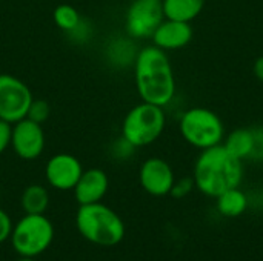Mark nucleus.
<instances>
[{
	"instance_id": "obj_18",
	"label": "nucleus",
	"mask_w": 263,
	"mask_h": 261,
	"mask_svg": "<svg viewBox=\"0 0 263 261\" xmlns=\"http://www.w3.org/2000/svg\"><path fill=\"white\" fill-rule=\"evenodd\" d=\"M54 23L59 29H62L63 32H71L72 29H76L79 26V23L82 22V17L79 14V11L69 5V3H62L54 9Z\"/></svg>"
},
{
	"instance_id": "obj_19",
	"label": "nucleus",
	"mask_w": 263,
	"mask_h": 261,
	"mask_svg": "<svg viewBox=\"0 0 263 261\" xmlns=\"http://www.w3.org/2000/svg\"><path fill=\"white\" fill-rule=\"evenodd\" d=\"M49 115H51L49 103L46 100H43V98H32V102L29 105V109H28V114H26V118L43 125L49 118Z\"/></svg>"
},
{
	"instance_id": "obj_10",
	"label": "nucleus",
	"mask_w": 263,
	"mask_h": 261,
	"mask_svg": "<svg viewBox=\"0 0 263 261\" xmlns=\"http://www.w3.org/2000/svg\"><path fill=\"white\" fill-rule=\"evenodd\" d=\"M139 180L145 192L153 197L170 195L176 182L174 171L170 163L160 157L146 158L139 171Z\"/></svg>"
},
{
	"instance_id": "obj_11",
	"label": "nucleus",
	"mask_w": 263,
	"mask_h": 261,
	"mask_svg": "<svg viewBox=\"0 0 263 261\" xmlns=\"http://www.w3.org/2000/svg\"><path fill=\"white\" fill-rule=\"evenodd\" d=\"M83 172L77 157L62 152L49 158L45 166V177L51 188L57 191H72Z\"/></svg>"
},
{
	"instance_id": "obj_5",
	"label": "nucleus",
	"mask_w": 263,
	"mask_h": 261,
	"mask_svg": "<svg viewBox=\"0 0 263 261\" xmlns=\"http://www.w3.org/2000/svg\"><path fill=\"white\" fill-rule=\"evenodd\" d=\"M179 129L183 140L200 151L217 146L225 138L222 118L214 111L202 106L186 109L180 117Z\"/></svg>"
},
{
	"instance_id": "obj_20",
	"label": "nucleus",
	"mask_w": 263,
	"mask_h": 261,
	"mask_svg": "<svg viewBox=\"0 0 263 261\" xmlns=\"http://www.w3.org/2000/svg\"><path fill=\"white\" fill-rule=\"evenodd\" d=\"M193 188H194V180L190 178V177H185V178H180V180L174 182L170 195H173L174 198H183L191 192Z\"/></svg>"
},
{
	"instance_id": "obj_3",
	"label": "nucleus",
	"mask_w": 263,
	"mask_h": 261,
	"mask_svg": "<svg viewBox=\"0 0 263 261\" xmlns=\"http://www.w3.org/2000/svg\"><path fill=\"white\" fill-rule=\"evenodd\" d=\"M76 226L83 238L96 246L111 248L125 237V223L111 208L102 202L80 205L76 215Z\"/></svg>"
},
{
	"instance_id": "obj_16",
	"label": "nucleus",
	"mask_w": 263,
	"mask_h": 261,
	"mask_svg": "<svg viewBox=\"0 0 263 261\" xmlns=\"http://www.w3.org/2000/svg\"><path fill=\"white\" fill-rule=\"evenodd\" d=\"M20 206L25 214H45L49 206V192L42 185H29L20 197Z\"/></svg>"
},
{
	"instance_id": "obj_24",
	"label": "nucleus",
	"mask_w": 263,
	"mask_h": 261,
	"mask_svg": "<svg viewBox=\"0 0 263 261\" xmlns=\"http://www.w3.org/2000/svg\"><path fill=\"white\" fill-rule=\"evenodd\" d=\"M253 72H254L256 78L263 83V55H260L259 58H256V62L253 65Z\"/></svg>"
},
{
	"instance_id": "obj_14",
	"label": "nucleus",
	"mask_w": 263,
	"mask_h": 261,
	"mask_svg": "<svg viewBox=\"0 0 263 261\" xmlns=\"http://www.w3.org/2000/svg\"><path fill=\"white\" fill-rule=\"evenodd\" d=\"M165 18L191 23L200 15L205 0H162Z\"/></svg>"
},
{
	"instance_id": "obj_8",
	"label": "nucleus",
	"mask_w": 263,
	"mask_h": 261,
	"mask_svg": "<svg viewBox=\"0 0 263 261\" xmlns=\"http://www.w3.org/2000/svg\"><path fill=\"white\" fill-rule=\"evenodd\" d=\"M163 18L162 0H133L126 9L125 29L129 38H151Z\"/></svg>"
},
{
	"instance_id": "obj_25",
	"label": "nucleus",
	"mask_w": 263,
	"mask_h": 261,
	"mask_svg": "<svg viewBox=\"0 0 263 261\" xmlns=\"http://www.w3.org/2000/svg\"><path fill=\"white\" fill-rule=\"evenodd\" d=\"M17 261H35L34 258H31V257H20Z\"/></svg>"
},
{
	"instance_id": "obj_9",
	"label": "nucleus",
	"mask_w": 263,
	"mask_h": 261,
	"mask_svg": "<svg viewBox=\"0 0 263 261\" xmlns=\"http://www.w3.org/2000/svg\"><path fill=\"white\" fill-rule=\"evenodd\" d=\"M45 131L40 123L25 117L12 125L11 148L18 158L26 162L39 158L45 151Z\"/></svg>"
},
{
	"instance_id": "obj_17",
	"label": "nucleus",
	"mask_w": 263,
	"mask_h": 261,
	"mask_svg": "<svg viewBox=\"0 0 263 261\" xmlns=\"http://www.w3.org/2000/svg\"><path fill=\"white\" fill-rule=\"evenodd\" d=\"M216 198H217V211L223 217H230V218L239 217L248 208V198L239 188L228 189Z\"/></svg>"
},
{
	"instance_id": "obj_13",
	"label": "nucleus",
	"mask_w": 263,
	"mask_h": 261,
	"mask_svg": "<svg viewBox=\"0 0 263 261\" xmlns=\"http://www.w3.org/2000/svg\"><path fill=\"white\" fill-rule=\"evenodd\" d=\"M109 188V178L105 171L91 168L82 172L74 186V197L79 205H92L103 200Z\"/></svg>"
},
{
	"instance_id": "obj_1",
	"label": "nucleus",
	"mask_w": 263,
	"mask_h": 261,
	"mask_svg": "<svg viewBox=\"0 0 263 261\" xmlns=\"http://www.w3.org/2000/svg\"><path fill=\"white\" fill-rule=\"evenodd\" d=\"M134 80L142 102L165 108L176 95V77L166 51L149 45L137 51Z\"/></svg>"
},
{
	"instance_id": "obj_4",
	"label": "nucleus",
	"mask_w": 263,
	"mask_h": 261,
	"mask_svg": "<svg viewBox=\"0 0 263 261\" xmlns=\"http://www.w3.org/2000/svg\"><path fill=\"white\" fill-rule=\"evenodd\" d=\"M166 114L162 106L142 102L131 108L122 123V137L134 148H143L163 134Z\"/></svg>"
},
{
	"instance_id": "obj_23",
	"label": "nucleus",
	"mask_w": 263,
	"mask_h": 261,
	"mask_svg": "<svg viewBox=\"0 0 263 261\" xmlns=\"http://www.w3.org/2000/svg\"><path fill=\"white\" fill-rule=\"evenodd\" d=\"M12 222L9 218V215L0 208V243L6 242L11 237L12 232Z\"/></svg>"
},
{
	"instance_id": "obj_7",
	"label": "nucleus",
	"mask_w": 263,
	"mask_h": 261,
	"mask_svg": "<svg viewBox=\"0 0 263 261\" xmlns=\"http://www.w3.org/2000/svg\"><path fill=\"white\" fill-rule=\"evenodd\" d=\"M32 98L23 80L11 74H0V120L14 125L25 118Z\"/></svg>"
},
{
	"instance_id": "obj_12",
	"label": "nucleus",
	"mask_w": 263,
	"mask_h": 261,
	"mask_svg": "<svg viewBox=\"0 0 263 261\" xmlns=\"http://www.w3.org/2000/svg\"><path fill=\"white\" fill-rule=\"evenodd\" d=\"M193 38V26L186 22L163 18L151 35L153 45L163 51H176L185 48Z\"/></svg>"
},
{
	"instance_id": "obj_21",
	"label": "nucleus",
	"mask_w": 263,
	"mask_h": 261,
	"mask_svg": "<svg viewBox=\"0 0 263 261\" xmlns=\"http://www.w3.org/2000/svg\"><path fill=\"white\" fill-rule=\"evenodd\" d=\"M253 135H254V148L251 154V160L263 162V126H254Z\"/></svg>"
},
{
	"instance_id": "obj_6",
	"label": "nucleus",
	"mask_w": 263,
	"mask_h": 261,
	"mask_svg": "<svg viewBox=\"0 0 263 261\" xmlns=\"http://www.w3.org/2000/svg\"><path fill=\"white\" fill-rule=\"evenodd\" d=\"M9 238L18 257L35 258L51 246L54 226L45 214H25L12 228Z\"/></svg>"
},
{
	"instance_id": "obj_26",
	"label": "nucleus",
	"mask_w": 263,
	"mask_h": 261,
	"mask_svg": "<svg viewBox=\"0 0 263 261\" xmlns=\"http://www.w3.org/2000/svg\"><path fill=\"white\" fill-rule=\"evenodd\" d=\"M0 197H2V189H0Z\"/></svg>"
},
{
	"instance_id": "obj_15",
	"label": "nucleus",
	"mask_w": 263,
	"mask_h": 261,
	"mask_svg": "<svg viewBox=\"0 0 263 261\" xmlns=\"http://www.w3.org/2000/svg\"><path fill=\"white\" fill-rule=\"evenodd\" d=\"M222 145L239 160L251 158L254 148V135L251 128H237L225 135Z\"/></svg>"
},
{
	"instance_id": "obj_22",
	"label": "nucleus",
	"mask_w": 263,
	"mask_h": 261,
	"mask_svg": "<svg viewBox=\"0 0 263 261\" xmlns=\"http://www.w3.org/2000/svg\"><path fill=\"white\" fill-rule=\"evenodd\" d=\"M11 134H12V125L0 120V155L11 146Z\"/></svg>"
},
{
	"instance_id": "obj_2",
	"label": "nucleus",
	"mask_w": 263,
	"mask_h": 261,
	"mask_svg": "<svg viewBox=\"0 0 263 261\" xmlns=\"http://www.w3.org/2000/svg\"><path fill=\"white\" fill-rule=\"evenodd\" d=\"M243 178L242 160L236 158L222 143L203 149L194 165V186L208 197H219L239 188Z\"/></svg>"
}]
</instances>
